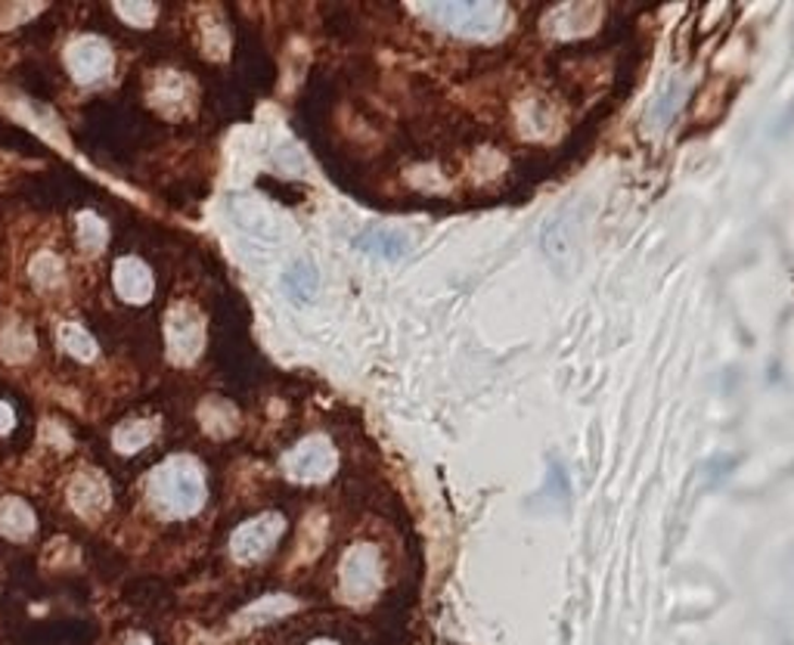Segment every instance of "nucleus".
<instances>
[{
    "label": "nucleus",
    "mask_w": 794,
    "mask_h": 645,
    "mask_svg": "<svg viewBox=\"0 0 794 645\" xmlns=\"http://www.w3.org/2000/svg\"><path fill=\"white\" fill-rule=\"evenodd\" d=\"M35 531V513L28 509V503L20 496H10L0 503V534L10 540H25Z\"/></svg>",
    "instance_id": "f8f14e48"
},
{
    "label": "nucleus",
    "mask_w": 794,
    "mask_h": 645,
    "mask_svg": "<svg viewBox=\"0 0 794 645\" xmlns=\"http://www.w3.org/2000/svg\"><path fill=\"white\" fill-rule=\"evenodd\" d=\"M65 63H68V72L75 81L90 85V81H100L112 72V50L100 38H81L68 47Z\"/></svg>",
    "instance_id": "423d86ee"
},
{
    "label": "nucleus",
    "mask_w": 794,
    "mask_h": 645,
    "mask_svg": "<svg viewBox=\"0 0 794 645\" xmlns=\"http://www.w3.org/2000/svg\"><path fill=\"white\" fill-rule=\"evenodd\" d=\"M13 422H16V419H13V409L7 407V404H0V431H10L13 429Z\"/></svg>",
    "instance_id": "aec40b11"
},
{
    "label": "nucleus",
    "mask_w": 794,
    "mask_h": 645,
    "mask_svg": "<svg viewBox=\"0 0 794 645\" xmlns=\"http://www.w3.org/2000/svg\"><path fill=\"white\" fill-rule=\"evenodd\" d=\"M336 469V451L326 438H307L286 456V472L299 481H323Z\"/></svg>",
    "instance_id": "20e7f679"
},
{
    "label": "nucleus",
    "mask_w": 794,
    "mask_h": 645,
    "mask_svg": "<svg viewBox=\"0 0 794 645\" xmlns=\"http://www.w3.org/2000/svg\"><path fill=\"white\" fill-rule=\"evenodd\" d=\"M60 342L63 347L72 354V357H78V361H93L97 357V342L87 336V329H81L78 322H63V329H60Z\"/></svg>",
    "instance_id": "dca6fc26"
},
{
    "label": "nucleus",
    "mask_w": 794,
    "mask_h": 645,
    "mask_svg": "<svg viewBox=\"0 0 794 645\" xmlns=\"http://www.w3.org/2000/svg\"><path fill=\"white\" fill-rule=\"evenodd\" d=\"M317 286H320V277H317V267L311 261H295L282 277V289L292 302H311Z\"/></svg>",
    "instance_id": "ddd939ff"
},
{
    "label": "nucleus",
    "mask_w": 794,
    "mask_h": 645,
    "mask_svg": "<svg viewBox=\"0 0 794 645\" xmlns=\"http://www.w3.org/2000/svg\"><path fill=\"white\" fill-rule=\"evenodd\" d=\"M130 645H152V643H150V640H143V636H137V640H134Z\"/></svg>",
    "instance_id": "412c9836"
},
{
    "label": "nucleus",
    "mask_w": 794,
    "mask_h": 645,
    "mask_svg": "<svg viewBox=\"0 0 794 645\" xmlns=\"http://www.w3.org/2000/svg\"><path fill=\"white\" fill-rule=\"evenodd\" d=\"M289 611H295L292 599H286V596H267V599H261V603H255L252 608H245L239 615V627L267 624V621H277V618L289 615Z\"/></svg>",
    "instance_id": "4468645a"
},
{
    "label": "nucleus",
    "mask_w": 794,
    "mask_h": 645,
    "mask_svg": "<svg viewBox=\"0 0 794 645\" xmlns=\"http://www.w3.org/2000/svg\"><path fill=\"white\" fill-rule=\"evenodd\" d=\"M686 78H667L661 90L655 93V100L645 109V130L648 134H661L667 125L677 118V112L686 103Z\"/></svg>",
    "instance_id": "6e6552de"
},
{
    "label": "nucleus",
    "mask_w": 794,
    "mask_h": 645,
    "mask_svg": "<svg viewBox=\"0 0 794 645\" xmlns=\"http://www.w3.org/2000/svg\"><path fill=\"white\" fill-rule=\"evenodd\" d=\"M78 242L85 252H100L103 242H106V224L100 220L97 215H81L78 217Z\"/></svg>",
    "instance_id": "f3484780"
},
{
    "label": "nucleus",
    "mask_w": 794,
    "mask_h": 645,
    "mask_svg": "<svg viewBox=\"0 0 794 645\" xmlns=\"http://www.w3.org/2000/svg\"><path fill=\"white\" fill-rule=\"evenodd\" d=\"M31 280L38 282V286H56V282L63 280V264L56 255H50V252H43L38 258L31 261Z\"/></svg>",
    "instance_id": "a211bd4d"
},
{
    "label": "nucleus",
    "mask_w": 794,
    "mask_h": 645,
    "mask_svg": "<svg viewBox=\"0 0 794 645\" xmlns=\"http://www.w3.org/2000/svg\"><path fill=\"white\" fill-rule=\"evenodd\" d=\"M115 292L130 304H143L152 295V274L143 261L125 258L115 264Z\"/></svg>",
    "instance_id": "1a4fd4ad"
},
{
    "label": "nucleus",
    "mask_w": 794,
    "mask_h": 645,
    "mask_svg": "<svg viewBox=\"0 0 794 645\" xmlns=\"http://www.w3.org/2000/svg\"><path fill=\"white\" fill-rule=\"evenodd\" d=\"M165 332H168V351L177 364H190L199 357V351H202V317L193 307H187V304L174 307L168 314Z\"/></svg>",
    "instance_id": "39448f33"
},
{
    "label": "nucleus",
    "mask_w": 794,
    "mask_h": 645,
    "mask_svg": "<svg viewBox=\"0 0 794 645\" xmlns=\"http://www.w3.org/2000/svg\"><path fill=\"white\" fill-rule=\"evenodd\" d=\"M282 534V518L279 516H261L249 524L237 528V534L230 540L234 546V556L239 561H255L261 556H267V549L274 546Z\"/></svg>",
    "instance_id": "0eeeda50"
},
{
    "label": "nucleus",
    "mask_w": 794,
    "mask_h": 645,
    "mask_svg": "<svg viewBox=\"0 0 794 645\" xmlns=\"http://www.w3.org/2000/svg\"><path fill=\"white\" fill-rule=\"evenodd\" d=\"M311 645H336V643H329V640H320V643H311Z\"/></svg>",
    "instance_id": "4be33fe9"
},
{
    "label": "nucleus",
    "mask_w": 794,
    "mask_h": 645,
    "mask_svg": "<svg viewBox=\"0 0 794 645\" xmlns=\"http://www.w3.org/2000/svg\"><path fill=\"white\" fill-rule=\"evenodd\" d=\"M357 249L364 255H373V258L398 261L409 252V237H404L401 230H391V227H369L357 237Z\"/></svg>",
    "instance_id": "9b49d317"
},
{
    "label": "nucleus",
    "mask_w": 794,
    "mask_h": 645,
    "mask_svg": "<svg viewBox=\"0 0 794 645\" xmlns=\"http://www.w3.org/2000/svg\"><path fill=\"white\" fill-rule=\"evenodd\" d=\"M382 583L379 574V553L373 546H354L342 561V593L348 599L361 603L369 599Z\"/></svg>",
    "instance_id": "7ed1b4c3"
},
{
    "label": "nucleus",
    "mask_w": 794,
    "mask_h": 645,
    "mask_svg": "<svg viewBox=\"0 0 794 645\" xmlns=\"http://www.w3.org/2000/svg\"><path fill=\"white\" fill-rule=\"evenodd\" d=\"M115 13L122 20H128L130 25H137V28H143V25H150L155 20V7L152 3H118Z\"/></svg>",
    "instance_id": "6ab92c4d"
},
{
    "label": "nucleus",
    "mask_w": 794,
    "mask_h": 645,
    "mask_svg": "<svg viewBox=\"0 0 794 645\" xmlns=\"http://www.w3.org/2000/svg\"><path fill=\"white\" fill-rule=\"evenodd\" d=\"M431 20L441 22L453 35L463 38H494L503 28L506 10L500 3H434V7H423Z\"/></svg>",
    "instance_id": "f03ea898"
},
{
    "label": "nucleus",
    "mask_w": 794,
    "mask_h": 645,
    "mask_svg": "<svg viewBox=\"0 0 794 645\" xmlns=\"http://www.w3.org/2000/svg\"><path fill=\"white\" fill-rule=\"evenodd\" d=\"M152 438H155V422H152V419H137V422H125V426H118V429H115V434H112L115 447H118L122 453L143 451V447L150 444Z\"/></svg>",
    "instance_id": "2eb2a0df"
},
{
    "label": "nucleus",
    "mask_w": 794,
    "mask_h": 645,
    "mask_svg": "<svg viewBox=\"0 0 794 645\" xmlns=\"http://www.w3.org/2000/svg\"><path fill=\"white\" fill-rule=\"evenodd\" d=\"M150 496L172 516H193L205 503V481L193 459H172L150 478Z\"/></svg>",
    "instance_id": "f257e3e1"
},
{
    "label": "nucleus",
    "mask_w": 794,
    "mask_h": 645,
    "mask_svg": "<svg viewBox=\"0 0 794 645\" xmlns=\"http://www.w3.org/2000/svg\"><path fill=\"white\" fill-rule=\"evenodd\" d=\"M68 494H72V506L87 518L100 516L109 506L106 481H103V475L90 472V469H85V472L72 481V491Z\"/></svg>",
    "instance_id": "9d476101"
}]
</instances>
